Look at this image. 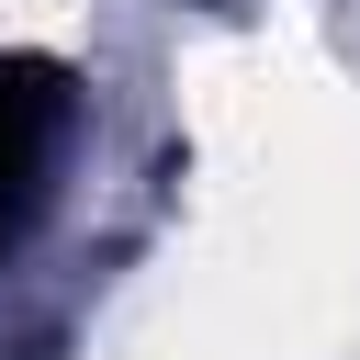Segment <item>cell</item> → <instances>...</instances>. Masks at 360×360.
<instances>
[{"label":"cell","instance_id":"cell-1","mask_svg":"<svg viewBox=\"0 0 360 360\" xmlns=\"http://www.w3.org/2000/svg\"><path fill=\"white\" fill-rule=\"evenodd\" d=\"M45 146H56V68L0 56V248L22 236V214L45 191Z\"/></svg>","mask_w":360,"mask_h":360}]
</instances>
